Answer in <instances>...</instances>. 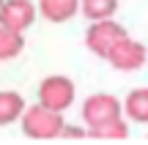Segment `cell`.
<instances>
[{
    "mask_svg": "<svg viewBox=\"0 0 148 145\" xmlns=\"http://www.w3.org/2000/svg\"><path fill=\"white\" fill-rule=\"evenodd\" d=\"M0 3H3V0H0Z\"/></svg>",
    "mask_w": 148,
    "mask_h": 145,
    "instance_id": "cell-15",
    "label": "cell"
},
{
    "mask_svg": "<svg viewBox=\"0 0 148 145\" xmlns=\"http://www.w3.org/2000/svg\"><path fill=\"white\" fill-rule=\"evenodd\" d=\"M79 115H82V123L85 129L88 126H99L104 120H112V118H121V99H115L112 93H90L88 99L82 101L79 107Z\"/></svg>",
    "mask_w": 148,
    "mask_h": 145,
    "instance_id": "cell-5",
    "label": "cell"
},
{
    "mask_svg": "<svg viewBox=\"0 0 148 145\" xmlns=\"http://www.w3.org/2000/svg\"><path fill=\"white\" fill-rule=\"evenodd\" d=\"M36 11L52 25H63L79 14V0H36Z\"/></svg>",
    "mask_w": 148,
    "mask_h": 145,
    "instance_id": "cell-7",
    "label": "cell"
},
{
    "mask_svg": "<svg viewBox=\"0 0 148 145\" xmlns=\"http://www.w3.org/2000/svg\"><path fill=\"white\" fill-rule=\"evenodd\" d=\"M19 129H22V134L27 137V140H41V142H47V140H60V131H63V112H55V110H49V107H44V104H30L27 107L25 104V110H22V115H19Z\"/></svg>",
    "mask_w": 148,
    "mask_h": 145,
    "instance_id": "cell-1",
    "label": "cell"
},
{
    "mask_svg": "<svg viewBox=\"0 0 148 145\" xmlns=\"http://www.w3.org/2000/svg\"><path fill=\"white\" fill-rule=\"evenodd\" d=\"M121 112L132 123H148V88H132L121 101Z\"/></svg>",
    "mask_w": 148,
    "mask_h": 145,
    "instance_id": "cell-8",
    "label": "cell"
},
{
    "mask_svg": "<svg viewBox=\"0 0 148 145\" xmlns=\"http://www.w3.org/2000/svg\"><path fill=\"white\" fill-rule=\"evenodd\" d=\"M22 49H25V36L19 30H11V27L0 25V63L19 58Z\"/></svg>",
    "mask_w": 148,
    "mask_h": 145,
    "instance_id": "cell-12",
    "label": "cell"
},
{
    "mask_svg": "<svg viewBox=\"0 0 148 145\" xmlns=\"http://www.w3.org/2000/svg\"><path fill=\"white\" fill-rule=\"evenodd\" d=\"M145 52H148V44H145Z\"/></svg>",
    "mask_w": 148,
    "mask_h": 145,
    "instance_id": "cell-14",
    "label": "cell"
},
{
    "mask_svg": "<svg viewBox=\"0 0 148 145\" xmlns=\"http://www.w3.org/2000/svg\"><path fill=\"white\" fill-rule=\"evenodd\" d=\"M104 60L115 71H137V69H143V66L148 63V52H145V44L134 41V38L126 33L123 38H118V41L110 47V52H107Z\"/></svg>",
    "mask_w": 148,
    "mask_h": 145,
    "instance_id": "cell-4",
    "label": "cell"
},
{
    "mask_svg": "<svg viewBox=\"0 0 148 145\" xmlns=\"http://www.w3.org/2000/svg\"><path fill=\"white\" fill-rule=\"evenodd\" d=\"M126 33L129 30L115 19V16L93 19V22H88V30H85V49H88L90 55H96V58L104 60L107 52H110V47L118 41V38H123Z\"/></svg>",
    "mask_w": 148,
    "mask_h": 145,
    "instance_id": "cell-3",
    "label": "cell"
},
{
    "mask_svg": "<svg viewBox=\"0 0 148 145\" xmlns=\"http://www.w3.org/2000/svg\"><path fill=\"white\" fill-rule=\"evenodd\" d=\"M22 110H25V99L19 91H0V126L16 123Z\"/></svg>",
    "mask_w": 148,
    "mask_h": 145,
    "instance_id": "cell-10",
    "label": "cell"
},
{
    "mask_svg": "<svg viewBox=\"0 0 148 145\" xmlns=\"http://www.w3.org/2000/svg\"><path fill=\"white\" fill-rule=\"evenodd\" d=\"M38 19V11L33 0H3L0 3V25L11 30L25 33Z\"/></svg>",
    "mask_w": 148,
    "mask_h": 145,
    "instance_id": "cell-6",
    "label": "cell"
},
{
    "mask_svg": "<svg viewBox=\"0 0 148 145\" xmlns=\"http://www.w3.org/2000/svg\"><path fill=\"white\" fill-rule=\"evenodd\" d=\"M85 137H88V129H82V126H69V123H63L60 140H85Z\"/></svg>",
    "mask_w": 148,
    "mask_h": 145,
    "instance_id": "cell-13",
    "label": "cell"
},
{
    "mask_svg": "<svg viewBox=\"0 0 148 145\" xmlns=\"http://www.w3.org/2000/svg\"><path fill=\"white\" fill-rule=\"evenodd\" d=\"M88 137L90 140H107V142H123L129 137V120L121 115V118L104 120L99 126H88Z\"/></svg>",
    "mask_w": 148,
    "mask_h": 145,
    "instance_id": "cell-9",
    "label": "cell"
},
{
    "mask_svg": "<svg viewBox=\"0 0 148 145\" xmlns=\"http://www.w3.org/2000/svg\"><path fill=\"white\" fill-rule=\"evenodd\" d=\"M118 8H121V0H79V14L88 22L115 16Z\"/></svg>",
    "mask_w": 148,
    "mask_h": 145,
    "instance_id": "cell-11",
    "label": "cell"
},
{
    "mask_svg": "<svg viewBox=\"0 0 148 145\" xmlns=\"http://www.w3.org/2000/svg\"><path fill=\"white\" fill-rule=\"evenodd\" d=\"M36 96H38V104L55 110V112H66L74 104V99H77V85H74L71 77L52 74V77H44L38 82Z\"/></svg>",
    "mask_w": 148,
    "mask_h": 145,
    "instance_id": "cell-2",
    "label": "cell"
}]
</instances>
